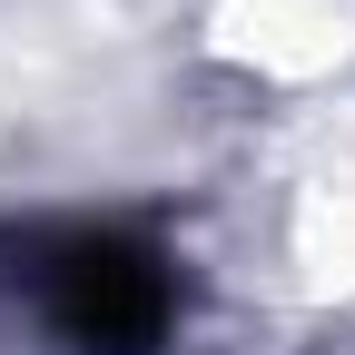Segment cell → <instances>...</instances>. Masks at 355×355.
<instances>
[{"instance_id": "1", "label": "cell", "mask_w": 355, "mask_h": 355, "mask_svg": "<svg viewBox=\"0 0 355 355\" xmlns=\"http://www.w3.org/2000/svg\"><path fill=\"white\" fill-rule=\"evenodd\" d=\"M0 296L50 355H168L188 326V266L128 217H30L0 227Z\"/></svg>"}]
</instances>
